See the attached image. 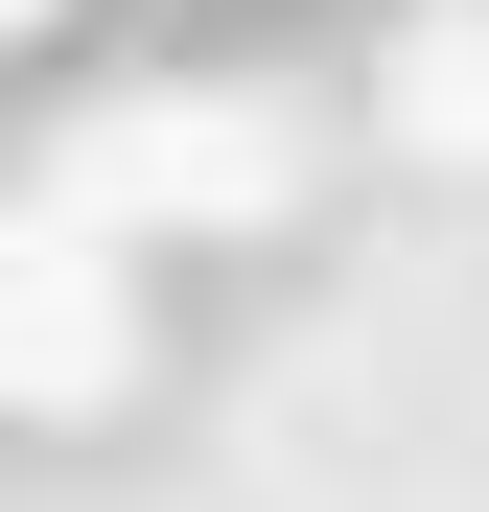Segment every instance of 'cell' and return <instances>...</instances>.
Here are the masks:
<instances>
[{"label": "cell", "mask_w": 489, "mask_h": 512, "mask_svg": "<svg viewBox=\"0 0 489 512\" xmlns=\"http://www.w3.org/2000/svg\"><path fill=\"white\" fill-rule=\"evenodd\" d=\"M94 210H280V140H257V117H187V94H140V117L70 140V233H94Z\"/></svg>", "instance_id": "obj_2"}, {"label": "cell", "mask_w": 489, "mask_h": 512, "mask_svg": "<svg viewBox=\"0 0 489 512\" xmlns=\"http://www.w3.org/2000/svg\"><path fill=\"white\" fill-rule=\"evenodd\" d=\"M0 24H47V0H0Z\"/></svg>", "instance_id": "obj_4"}, {"label": "cell", "mask_w": 489, "mask_h": 512, "mask_svg": "<svg viewBox=\"0 0 489 512\" xmlns=\"http://www.w3.org/2000/svg\"><path fill=\"white\" fill-rule=\"evenodd\" d=\"M420 140H489V24H420Z\"/></svg>", "instance_id": "obj_3"}, {"label": "cell", "mask_w": 489, "mask_h": 512, "mask_svg": "<svg viewBox=\"0 0 489 512\" xmlns=\"http://www.w3.org/2000/svg\"><path fill=\"white\" fill-rule=\"evenodd\" d=\"M140 373V303H117V256L70 233V210H0V396H117Z\"/></svg>", "instance_id": "obj_1"}]
</instances>
